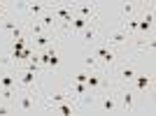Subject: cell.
<instances>
[{"mask_svg": "<svg viewBox=\"0 0 156 116\" xmlns=\"http://www.w3.org/2000/svg\"><path fill=\"white\" fill-rule=\"evenodd\" d=\"M140 67H142V58H137V56H133V58L124 56V58H121V60L110 70V74H112V79H114L117 88H121V86H130V81L142 72Z\"/></svg>", "mask_w": 156, "mask_h": 116, "instance_id": "obj_1", "label": "cell"}, {"mask_svg": "<svg viewBox=\"0 0 156 116\" xmlns=\"http://www.w3.org/2000/svg\"><path fill=\"white\" fill-rule=\"evenodd\" d=\"M124 49H114V46H107L105 42H100L96 49V58H98V67L100 70H112L114 65L124 58Z\"/></svg>", "mask_w": 156, "mask_h": 116, "instance_id": "obj_2", "label": "cell"}, {"mask_svg": "<svg viewBox=\"0 0 156 116\" xmlns=\"http://www.w3.org/2000/svg\"><path fill=\"white\" fill-rule=\"evenodd\" d=\"M37 95L40 93H33V90H16L12 100L14 114H33L37 107Z\"/></svg>", "mask_w": 156, "mask_h": 116, "instance_id": "obj_3", "label": "cell"}, {"mask_svg": "<svg viewBox=\"0 0 156 116\" xmlns=\"http://www.w3.org/2000/svg\"><path fill=\"white\" fill-rule=\"evenodd\" d=\"M16 70V90H33L40 93V72L33 70H23V67H14Z\"/></svg>", "mask_w": 156, "mask_h": 116, "instance_id": "obj_4", "label": "cell"}, {"mask_svg": "<svg viewBox=\"0 0 156 116\" xmlns=\"http://www.w3.org/2000/svg\"><path fill=\"white\" fill-rule=\"evenodd\" d=\"M93 109L103 111V114H117L119 109V95L117 90H107V93H98L96 102H93Z\"/></svg>", "mask_w": 156, "mask_h": 116, "instance_id": "obj_5", "label": "cell"}, {"mask_svg": "<svg viewBox=\"0 0 156 116\" xmlns=\"http://www.w3.org/2000/svg\"><path fill=\"white\" fill-rule=\"evenodd\" d=\"M117 95H119V109L126 111V114H133V111H135L137 93L133 88H128V86H121V88H117Z\"/></svg>", "mask_w": 156, "mask_h": 116, "instance_id": "obj_6", "label": "cell"}, {"mask_svg": "<svg viewBox=\"0 0 156 116\" xmlns=\"http://www.w3.org/2000/svg\"><path fill=\"white\" fill-rule=\"evenodd\" d=\"M151 86H154V72L144 70V72H140V74L130 81L128 88H133L135 93H140V95H147V90H151Z\"/></svg>", "mask_w": 156, "mask_h": 116, "instance_id": "obj_7", "label": "cell"}, {"mask_svg": "<svg viewBox=\"0 0 156 116\" xmlns=\"http://www.w3.org/2000/svg\"><path fill=\"white\" fill-rule=\"evenodd\" d=\"M130 35L124 30V28H117V30L107 32V37H105V44L107 46H114V49H124L126 44H130Z\"/></svg>", "mask_w": 156, "mask_h": 116, "instance_id": "obj_8", "label": "cell"}, {"mask_svg": "<svg viewBox=\"0 0 156 116\" xmlns=\"http://www.w3.org/2000/svg\"><path fill=\"white\" fill-rule=\"evenodd\" d=\"M72 9H75L77 16H84L89 21H98V9L100 7H98V2H75Z\"/></svg>", "mask_w": 156, "mask_h": 116, "instance_id": "obj_9", "label": "cell"}, {"mask_svg": "<svg viewBox=\"0 0 156 116\" xmlns=\"http://www.w3.org/2000/svg\"><path fill=\"white\" fill-rule=\"evenodd\" d=\"M47 9H49V2H26V7H23V12L28 14V19L26 21H37L40 16H42V14L47 12Z\"/></svg>", "mask_w": 156, "mask_h": 116, "instance_id": "obj_10", "label": "cell"}, {"mask_svg": "<svg viewBox=\"0 0 156 116\" xmlns=\"http://www.w3.org/2000/svg\"><path fill=\"white\" fill-rule=\"evenodd\" d=\"M98 37H100V32H98V26H96V23L86 26L84 30L79 32V39H82V42H96Z\"/></svg>", "mask_w": 156, "mask_h": 116, "instance_id": "obj_11", "label": "cell"}, {"mask_svg": "<svg viewBox=\"0 0 156 116\" xmlns=\"http://www.w3.org/2000/svg\"><path fill=\"white\" fill-rule=\"evenodd\" d=\"M23 21L21 19H16V16H9V19H5L2 23H0V32H12L16 26H21Z\"/></svg>", "mask_w": 156, "mask_h": 116, "instance_id": "obj_12", "label": "cell"}, {"mask_svg": "<svg viewBox=\"0 0 156 116\" xmlns=\"http://www.w3.org/2000/svg\"><path fill=\"white\" fill-rule=\"evenodd\" d=\"M140 9V5H135V2H124L121 5V14H124V21L130 19V16H135V12Z\"/></svg>", "mask_w": 156, "mask_h": 116, "instance_id": "obj_13", "label": "cell"}, {"mask_svg": "<svg viewBox=\"0 0 156 116\" xmlns=\"http://www.w3.org/2000/svg\"><path fill=\"white\" fill-rule=\"evenodd\" d=\"M86 79H89V72L86 70H79L72 74V81H77V84H86Z\"/></svg>", "mask_w": 156, "mask_h": 116, "instance_id": "obj_14", "label": "cell"}, {"mask_svg": "<svg viewBox=\"0 0 156 116\" xmlns=\"http://www.w3.org/2000/svg\"><path fill=\"white\" fill-rule=\"evenodd\" d=\"M5 114H14L12 102H2V104H0V116H5Z\"/></svg>", "mask_w": 156, "mask_h": 116, "instance_id": "obj_15", "label": "cell"}, {"mask_svg": "<svg viewBox=\"0 0 156 116\" xmlns=\"http://www.w3.org/2000/svg\"><path fill=\"white\" fill-rule=\"evenodd\" d=\"M9 12V5H5V2H0V19L5 16V14Z\"/></svg>", "mask_w": 156, "mask_h": 116, "instance_id": "obj_16", "label": "cell"}, {"mask_svg": "<svg viewBox=\"0 0 156 116\" xmlns=\"http://www.w3.org/2000/svg\"><path fill=\"white\" fill-rule=\"evenodd\" d=\"M7 65H9V63H7V60H2V58H0V72H2V70H5V67H7Z\"/></svg>", "mask_w": 156, "mask_h": 116, "instance_id": "obj_17", "label": "cell"}]
</instances>
